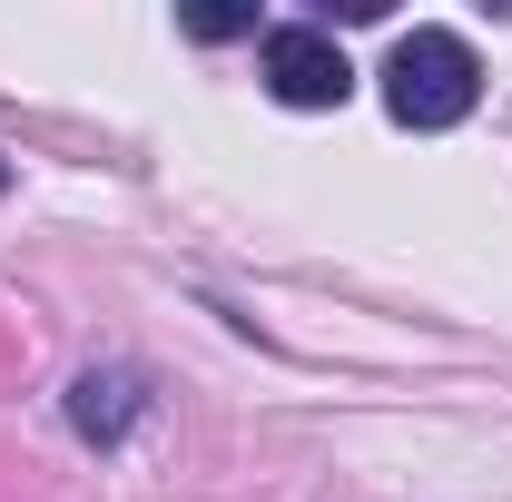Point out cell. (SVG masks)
Instances as JSON below:
<instances>
[{"label":"cell","mask_w":512,"mask_h":502,"mask_svg":"<svg viewBox=\"0 0 512 502\" xmlns=\"http://www.w3.org/2000/svg\"><path fill=\"white\" fill-rule=\"evenodd\" d=\"M483 99V69H473V40L463 30H404L394 60H384V109L404 128H463Z\"/></svg>","instance_id":"obj_1"},{"label":"cell","mask_w":512,"mask_h":502,"mask_svg":"<svg viewBox=\"0 0 512 502\" xmlns=\"http://www.w3.org/2000/svg\"><path fill=\"white\" fill-rule=\"evenodd\" d=\"M266 89L286 99V109H345L355 99V69L335 50V30H266Z\"/></svg>","instance_id":"obj_2"},{"label":"cell","mask_w":512,"mask_h":502,"mask_svg":"<svg viewBox=\"0 0 512 502\" xmlns=\"http://www.w3.org/2000/svg\"><path fill=\"white\" fill-rule=\"evenodd\" d=\"M138 414H148V375L138 365H89V375L69 384V424L89 443H119Z\"/></svg>","instance_id":"obj_3"},{"label":"cell","mask_w":512,"mask_h":502,"mask_svg":"<svg viewBox=\"0 0 512 502\" xmlns=\"http://www.w3.org/2000/svg\"><path fill=\"white\" fill-rule=\"evenodd\" d=\"M188 30H197V40H237V30H247V10H197Z\"/></svg>","instance_id":"obj_4"},{"label":"cell","mask_w":512,"mask_h":502,"mask_svg":"<svg viewBox=\"0 0 512 502\" xmlns=\"http://www.w3.org/2000/svg\"><path fill=\"white\" fill-rule=\"evenodd\" d=\"M0 188H10V168H0Z\"/></svg>","instance_id":"obj_5"}]
</instances>
